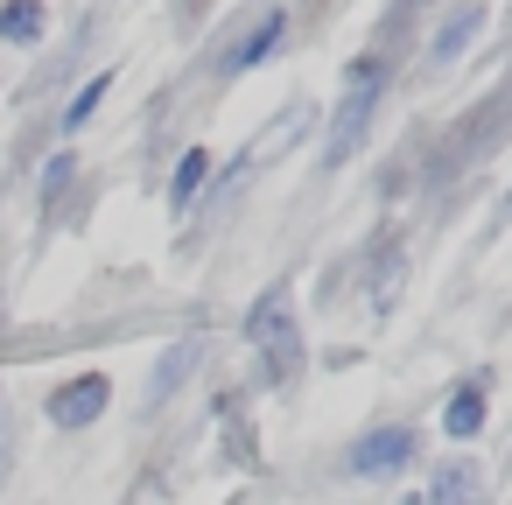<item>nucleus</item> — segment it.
Segmentation results:
<instances>
[{
	"instance_id": "obj_1",
	"label": "nucleus",
	"mask_w": 512,
	"mask_h": 505,
	"mask_svg": "<svg viewBox=\"0 0 512 505\" xmlns=\"http://www.w3.org/2000/svg\"><path fill=\"white\" fill-rule=\"evenodd\" d=\"M379 92H386V57H358V71L344 78V99H337V113H330V141H323V169H337L358 141H365V127H372V106H379Z\"/></svg>"
},
{
	"instance_id": "obj_2",
	"label": "nucleus",
	"mask_w": 512,
	"mask_h": 505,
	"mask_svg": "<svg viewBox=\"0 0 512 505\" xmlns=\"http://www.w3.org/2000/svg\"><path fill=\"white\" fill-rule=\"evenodd\" d=\"M246 337L260 344V358H267V379L274 386H288L295 372H302V337H295V316H288V295L274 288V295H260V309L246 316Z\"/></svg>"
},
{
	"instance_id": "obj_3",
	"label": "nucleus",
	"mask_w": 512,
	"mask_h": 505,
	"mask_svg": "<svg viewBox=\"0 0 512 505\" xmlns=\"http://www.w3.org/2000/svg\"><path fill=\"white\" fill-rule=\"evenodd\" d=\"M281 36H288V8H267V15H260L246 36H232V43H225L218 71H225V78H239V71H260V64L274 57V43H281Z\"/></svg>"
},
{
	"instance_id": "obj_4",
	"label": "nucleus",
	"mask_w": 512,
	"mask_h": 505,
	"mask_svg": "<svg viewBox=\"0 0 512 505\" xmlns=\"http://www.w3.org/2000/svg\"><path fill=\"white\" fill-rule=\"evenodd\" d=\"M106 400H113V379L106 372H85V379H71V386L50 393V421L57 428H92L106 414Z\"/></svg>"
},
{
	"instance_id": "obj_5",
	"label": "nucleus",
	"mask_w": 512,
	"mask_h": 505,
	"mask_svg": "<svg viewBox=\"0 0 512 505\" xmlns=\"http://www.w3.org/2000/svg\"><path fill=\"white\" fill-rule=\"evenodd\" d=\"M414 456V428H372L351 442V477H393Z\"/></svg>"
},
{
	"instance_id": "obj_6",
	"label": "nucleus",
	"mask_w": 512,
	"mask_h": 505,
	"mask_svg": "<svg viewBox=\"0 0 512 505\" xmlns=\"http://www.w3.org/2000/svg\"><path fill=\"white\" fill-rule=\"evenodd\" d=\"M477 29H484V0H463V8H456V15H449V22L435 29L428 57H435V64H449L456 50H470V43H477Z\"/></svg>"
},
{
	"instance_id": "obj_7",
	"label": "nucleus",
	"mask_w": 512,
	"mask_h": 505,
	"mask_svg": "<svg viewBox=\"0 0 512 505\" xmlns=\"http://www.w3.org/2000/svg\"><path fill=\"white\" fill-rule=\"evenodd\" d=\"M50 15L43 0H0V43H43Z\"/></svg>"
},
{
	"instance_id": "obj_8",
	"label": "nucleus",
	"mask_w": 512,
	"mask_h": 505,
	"mask_svg": "<svg viewBox=\"0 0 512 505\" xmlns=\"http://www.w3.org/2000/svg\"><path fill=\"white\" fill-rule=\"evenodd\" d=\"M204 358V344L190 337V344H176V351H162V365H155V379H148V407H162L169 393H176V379H190V365Z\"/></svg>"
},
{
	"instance_id": "obj_9",
	"label": "nucleus",
	"mask_w": 512,
	"mask_h": 505,
	"mask_svg": "<svg viewBox=\"0 0 512 505\" xmlns=\"http://www.w3.org/2000/svg\"><path fill=\"white\" fill-rule=\"evenodd\" d=\"M428 505H477V470L470 463H442L428 484Z\"/></svg>"
},
{
	"instance_id": "obj_10",
	"label": "nucleus",
	"mask_w": 512,
	"mask_h": 505,
	"mask_svg": "<svg viewBox=\"0 0 512 505\" xmlns=\"http://www.w3.org/2000/svg\"><path fill=\"white\" fill-rule=\"evenodd\" d=\"M442 428H449L456 442H470V435L484 428V386H463V393L442 407Z\"/></svg>"
},
{
	"instance_id": "obj_11",
	"label": "nucleus",
	"mask_w": 512,
	"mask_h": 505,
	"mask_svg": "<svg viewBox=\"0 0 512 505\" xmlns=\"http://www.w3.org/2000/svg\"><path fill=\"white\" fill-rule=\"evenodd\" d=\"M204 169H211V155H204V148H190V155L176 162V183H169V204H176V211L204 190Z\"/></svg>"
},
{
	"instance_id": "obj_12",
	"label": "nucleus",
	"mask_w": 512,
	"mask_h": 505,
	"mask_svg": "<svg viewBox=\"0 0 512 505\" xmlns=\"http://www.w3.org/2000/svg\"><path fill=\"white\" fill-rule=\"evenodd\" d=\"M106 92H113V78H106V71H99V78H92V85H85V92H78V99H71V113H64V127H71V134H78V127H85V120H92V113H99V99H106Z\"/></svg>"
},
{
	"instance_id": "obj_13",
	"label": "nucleus",
	"mask_w": 512,
	"mask_h": 505,
	"mask_svg": "<svg viewBox=\"0 0 512 505\" xmlns=\"http://www.w3.org/2000/svg\"><path fill=\"white\" fill-rule=\"evenodd\" d=\"M71 169H78V162H71V155H57V162H43V197H57V190H64V176H71Z\"/></svg>"
},
{
	"instance_id": "obj_14",
	"label": "nucleus",
	"mask_w": 512,
	"mask_h": 505,
	"mask_svg": "<svg viewBox=\"0 0 512 505\" xmlns=\"http://www.w3.org/2000/svg\"><path fill=\"white\" fill-rule=\"evenodd\" d=\"M8 463H15V414L0 407V477H8Z\"/></svg>"
},
{
	"instance_id": "obj_15",
	"label": "nucleus",
	"mask_w": 512,
	"mask_h": 505,
	"mask_svg": "<svg viewBox=\"0 0 512 505\" xmlns=\"http://www.w3.org/2000/svg\"><path fill=\"white\" fill-rule=\"evenodd\" d=\"M498 225H512V190H505V197H498Z\"/></svg>"
}]
</instances>
